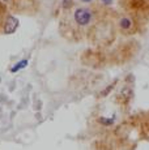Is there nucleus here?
I'll return each mask as SVG.
<instances>
[{
  "label": "nucleus",
  "instance_id": "6e6552de",
  "mask_svg": "<svg viewBox=\"0 0 149 150\" xmlns=\"http://www.w3.org/2000/svg\"><path fill=\"white\" fill-rule=\"evenodd\" d=\"M101 3L104 5H106V7H109V5L113 4V0H101Z\"/></svg>",
  "mask_w": 149,
  "mask_h": 150
},
{
  "label": "nucleus",
  "instance_id": "20e7f679",
  "mask_svg": "<svg viewBox=\"0 0 149 150\" xmlns=\"http://www.w3.org/2000/svg\"><path fill=\"white\" fill-rule=\"evenodd\" d=\"M5 9L3 8V5L0 4V29H4V24H5Z\"/></svg>",
  "mask_w": 149,
  "mask_h": 150
},
{
  "label": "nucleus",
  "instance_id": "423d86ee",
  "mask_svg": "<svg viewBox=\"0 0 149 150\" xmlns=\"http://www.w3.org/2000/svg\"><path fill=\"white\" fill-rule=\"evenodd\" d=\"M116 82H118V81H114L113 83H110V85H109L107 88H106L105 90H104V91H102V93H101V97H106V96H109V94H110L111 91L114 90V88H115Z\"/></svg>",
  "mask_w": 149,
  "mask_h": 150
},
{
  "label": "nucleus",
  "instance_id": "1a4fd4ad",
  "mask_svg": "<svg viewBox=\"0 0 149 150\" xmlns=\"http://www.w3.org/2000/svg\"><path fill=\"white\" fill-rule=\"evenodd\" d=\"M81 1H82V3H87V4H89V3H92L93 0H81Z\"/></svg>",
  "mask_w": 149,
  "mask_h": 150
},
{
  "label": "nucleus",
  "instance_id": "f257e3e1",
  "mask_svg": "<svg viewBox=\"0 0 149 150\" xmlns=\"http://www.w3.org/2000/svg\"><path fill=\"white\" fill-rule=\"evenodd\" d=\"M94 20V12L90 8L87 7H81V8H76L73 12V21L76 22L77 26L80 28H87L93 22Z\"/></svg>",
  "mask_w": 149,
  "mask_h": 150
},
{
  "label": "nucleus",
  "instance_id": "f03ea898",
  "mask_svg": "<svg viewBox=\"0 0 149 150\" xmlns=\"http://www.w3.org/2000/svg\"><path fill=\"white\" fill-rule=\"evenodd\" d=\"M17 26H18V20L15 18V17H12V16H8L7 20H5L3 31H4L5 34H11V33H13V31L16 30Z\"/></svg>",
  "mask_w": 149,
  "mask_h": 150
},
{
  "label": "nucleus",
  "instance_id": "9d476101",
  "mask_svg": "<svg viewBox=\"0 0 149 150\" xmlns=\"http://www.w3.org/2000/svg\"><path fill=\"white\" fill-rule=\"evenodd\" d=\"M3 1H9V0H3Z\"/></svg>",
  "mask_w": 149,
  "mask_h": 150
},
{
  "label": "nucleus",
  "instance_id": "7ed1b4c3",
  "mask_svg": "<svg viewBox=\"0 0 149 150\" xmlns=\"http://www.w3.org/2000/svg\"><path fill=\"white\" fill-rule=\"evenodd\" d=\"M119 28L122 29V30H131V29L133 28V21L131 17H122V18L119 20Z\"/></svg>",
  "mask_w": 149,
  "mask_h": 150
},
{
  "label": "nucleus",
  "instance_id": "39448f33",
  "mask_svg": "<svg viewBox=\"0 0 149 150\" xmlns=\"http://www.w3.org/2000/svg\"><path fill=\"white\" fill-rule=\"evenodd\" d=\"M98 122L102 124V125H106V127H110L114 124V119L113 117H99Z\"/></svg>",
  "mask_w": 149,
  "mask_h": 150
},
{
  "label": "nucleus",
  "instance_id": "0eeeda50",
  "mask_svg": "<svg viewBox=\"0 0 149 150\" xmlns=\"http://www.w3.org/2000/svg\"><path fill=\"white\" fill-rule=\"evenodd\" d=\"M26 64H28V60H26V59H24V60H21V62H20L18 64H16L15 67L11 69V71H12V72H17V71H20V69H22L24 67H26Z\"/></svg>",
  "mask_w": 149,
  "mask_h": 150
}]
</instances>
